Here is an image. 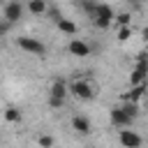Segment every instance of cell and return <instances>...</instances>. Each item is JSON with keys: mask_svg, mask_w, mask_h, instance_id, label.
Listing matches in <instances>:
<instances>
[{"mask_svg": "<svg viewBox=\"0 0 148 148\" xmlns=\"http://www.w3.org/2000/svg\"><path fill=\"white\" fill-rule=\"evenodd\" d=\"M92 18H95V25H97V28L106 30V28H111V23L116 21V14H113V9H111L109 5L99 2V7H97V12H95Z\"/></svg>", "mask_w": 148, "mask_h": 148, "instance_id": "cell-1", "label": "cell"}, {"mask_svg": "<svg viewBox=\"0 0 148 148\" xmlns=\"http://www.w3.org/2000/svg\"><path fill=\"white\" fill-rule=\"evenodd\" d=\"M69 92H72L74 97H79V99H92V97H95V88H92L88 81H83V79L72 81V83H69Z\"/></svg>", "mask_w": 148, "mask_h": 148, "instance_id": "cell-2", "label": "cell"}, {"mask_svg": "<svg viewBox=\"0 0 148 148\" xmlns=\"http://www.w3.org/2000/svg\"><path fill=\"white\" fill-rule=\"evenodd\" d=\"M16 44L25 51V53H32V56H44L46 53V46L35 39V37H16Z\"/></svg>", "mask_w": 148, "mask_h": 148, "instance_id": "cell-3", "label": "cell"}, {"mask_svg": "<svg viewBox=\"0 0 148 148\" xmlns=\"http://www.w3.org/2000/svg\"><path fill=\"white\" fill-rule=\"evenodd\" d=\"M21 16H23V7H21L18 0H12V2L5 5V21L16 23V21H21Z\"/></svg>", "mask_w": 148, "mask_h": 148, "instance_id": "cell-4", "label": "cell"}, {"mask_svg": "<svg viewBox=\"0 0 148 148\" xmlns=\"http://www.w3.org/2000/svg\"><path fill=\"white\" fill-rule=\"evenodd\" d=\"M132 120H134V118L127 116L123 106H113V109H111V123H113L116 127H130Z\"/></svg>", "mask_w": 148, "mask_h": 148, "instance_id": "cell-5", "label": "cell"}, {"mask_svg": "<svg viewBox=\"0 0 148 148\" xmlns=\"http://www.w3.org/2000/svg\"><path fill=\"white\" fill-rule=\"evenodd\" d=\"M146 76H148V62H136L134 72L130 74V86H141V83H146Z\"/></svg>", "mask_w": 148, "mask_h": 148, "instance_id": "cell-6", "label": "cell"}, {"mask_svg": "<svg viewBox=\"0 0 148 148\" xmlns=\"http://www.w3.org/2000/svg\"><path fill=\"white\" fill-rule=\"evenodd\" d=\"M118 139H120V143H123L125 148H139V146H141V136H139L136 132H132V130H120Z\"/></svg>", "mask_w": 148, "mask_h": 148, "instance_id": "cell-7", "label": "cell"}, {"mask_svg": "<svg viewBox=\"0 0 148 148\" xmlns=\"http://www.w3.org/2000/svg\"><path fill=\"white\" fill-rule=\"evenodd\" d=\"M69 53L79 56V58H86V56H90V46L86 42H81V39H72L69 42Z\"/></svg>", "mask_w": 148, "mask_h": 148, "instance_id": "cell-8", "label": "cell"}, {"mask_svg": "<svg viewBox=\"0 0 148 148\" xmlns=\"http://www.w3.org/2000/svg\"><path fill=\"white\" fill-rule=\"evenodd\" d=\"M146 88H148V81H146V83H141V86H132V88H130V92H125V95H123V99H125V102H139V99L143 97Z\"/></svg>", "mask_w": 148, "mask_h": 148, "instance_id": "cell-9", "label": "cell"}, {"mask_svg": "<svg viewBox=\"0 0 148 148\" xmlns=\"http://www.w3.org/2000/svg\"><path fill=\"white\" fill-rule=\"evenodd\" d=\"M72 127L79 132V134H88L90 132V120L86 116H74L72 118Z\"/></svg>", "mask_w": 148, "mask_h": 148, "instance_id": "cell-10", "label": "cell"}, {"mask_svg": "<svg viewBox=\"0 0 148 148\" xmlns=\"http://www.w3.org/2000/svg\"><path fill=\"white\" fill-rule=\"evenodd\" d=\"M49 95H51V97H62V99H65V95H67V86H65V81H62V79L53 81V83H51Z\"/></svg>", "mask_w": 148, "mask_h": 148, "instance_id": "cell-11", "label": "cell"}, {"mask_svg": "<svg viewBox=\"0 0 148 148\" xmlns=\"http://www.w3.org/2000/svg\"><path fill=\"white\" fill-rule=\"evenodd\" d=\"M56 25H58V30H60V32H65V35H76V30H79V28H76V23H74V21H69V18H60Z\"/></svg>", "mask_w": 148, "mask_h": 148, "instance_id": "cell-12", "label": "cell"}, {"mask_svg": "<svg viewBox=\"0 0 148 148\" xmlns=\"http://www.w3.org/2000/svg\"><path fill=\"white\" fill-rule=\"evenodd\" d=\"M28 9H30V14H44L46 12V2L44 0H30Z\"/></svg>", "mask_w": 148, "mask_h": 148, "instance_id": "cell-13", "label": "cell"}, {"mask_svg": "<svg viewBox=\"0 0 148 148\" xmlns=\"http://www.w3.org/2000/svg\"><path fill=\"white\" fill-rule=\"evenodd\" d=\"M81 7H83V12H86V14L95 16V12H97L99 2H95V0H81Z\"/></svg>", "mask_w": 148, "mask_h": 148, "instance_id": "cell-14", "label": "cell"}, {"mask_svg": "<svg viewBox=\"0 0 148 148\" xmlns=\"http://www.w3.org/2000/svg\"><path fill=\"white\" fill-rule=\"evenodd\" d=\"M5 120H9V123H18V120H21V111L14 109V106H9V109L5 111Z\"/></svg>", "mask_w": 148, "mask_h": 148, "instance_id": "cell-15", "label": "cell"}, {"mask_svg": "<svg viewBox=\"0 0 148 148\" xmlns=\"http://www.w3.org/2000/svg\"><path fill=\"white\" fill-rule=\"evenodd\" d=\"M37 143H39V148H53V136H49V134H42L39 139H37Z\"/></svg>", "mask_w": 148, "mask_h": 148, "instance_id": "cell-16", "label": "cell"}, {"mask_svg": "<svg viewBox=\"0 0 148 148\" xmlns=\"http://www.w3.org/2000/svg\"><path fill=\"white\" fill-rule=\"evenodd\" d=\"M123 109H125V113H127V116H132V118H136V113H139L136 102H125V104H123Z\"/></svg>", "mask_w": 148, "mask_h": 148, "instance_id": "cell-17", "label": "cell"}, {"mask_svg": "<svg viewBox=\"0 0 148 148\" xmlns=\"http://www.w3.org/2000/svg\"><path fill=\"white\" fill-rule=\"evenodd\" d=\"M116 23H118L120 28L130 25V14H127V12H125V14H118V16H116Z\"/></svg>", "mask_w": 148, "mask_h": 148, "instance_id": "cell-18", "label": "cell"}, {"mask_svg": "<svg viewBox=\"0 0 148 148\" xmlns=\"http://www.w3.org/2000/svg\"><path fill=\"white\" fill-rule=\"evenodd\" d=\"M130 37H132L130 25H125V28H120V30H118V39H120V42H125V39H130Z\"/></svg>", "mask_w": 148, "mask_h": 148, "instance_id": "cell-19", "label": "cell"}, {"mask_svg": "<svg viewBox=\"0 0 148 148\" xmlns=\"http://www.w3.org/2000/svg\"><path fill=\"white\" fill-rule=\"evenodd\" d=\"M62 104H65L62 97H51V95H49V106H51V109H60Z\"/></svg>", "mask_w": 148, "mask_h": 148, "instance_id": "cell-20", "label": "cell"}, {"mask_svg": "<svg viewBox=\"0 0 148 148\" xmlns=\"http://www.w3.org/2000/svg\"><path fill=\"white\" fill-rule=\"evenodd\" d=\"M49 16H51V21H56V23L62 18V16H60V12H58L56 7H51V9H49Z\"/></svg>", "mask_w": 148, "mask_h": 148, "instance_id": "cell-21", "label": "cell"}, {"mask_svg": "<svg viewBox=\"0 0 148 148\" xmlns=\"http://www.w3.org/2000/svg\"><path fill=\"white\" fill-rule=\"evenodd\" d=\"M9 25H12V23H9V21H2V25H0V32H2V35H5V32H7V30H9Z\"/></svg>", "mask_w": 148, "mask_h": 148, "instance_id": "cell-22", "label": "cell"}, {"mask_svg": "<svg viewBox=\"0 0 148 148\" xmlns=\"http://www.w3.org/2000/svg\"><path fill=\"white\" fill-rule=\"evenodd\" d=\"M143 39H146V42H148V25H146V28H143Z\"/></svg>", "mask_w": 148, "mask_h": 148, "instance_id": "cell-23", "label": "cell"}, {"mask_svg": "<svg viewBox=\"0 0 148 148\" xmlns=\"http://www.w3.org/2000/svg\"><path fill=\"white\" fill-rule=\"evenodd\" d=\"M134 2H139V0H134Z\"/></svg>", "mask_w": 148, "mask_h": 148, "instance_id": "cell-24", "label": "cell"}]
</instances>
